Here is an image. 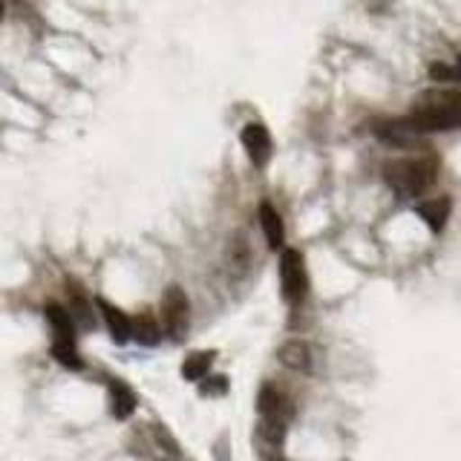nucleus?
<instances>
[{
  "label": "nucleus",
  "mask_w": 461,
  "mask_h": 461,
  "mask_svg": "<svg viewBox=\"0 0 461 461\" xmlns=\"http://www.w3.org/2000/svg\"><path fill=\"white\" fill-rule=\"evenodd\" d=\"M407 119L421 133H444L461 127V90H429L415 101Z\"/></svg>",
  "instance_id": "1"
},
{
  "label": "nucleus",
  "mask_w": 461,
  "mask_h": 461,
  "mask_svg": "<svg viewBox=\"0 0 461 461\" xmlns=\"http://www.w3.org/2000/svg\"><path fill=\"white\" fill-rule=\"evenodd\" d=\"M438 176V158L418 156V158H398V162L384 165V182L393 187L398 196H421Z\"/></svg>",
  "instance_id": "2"
},
{
  "label": "nucleus",
  "mask_w": 461,
  "mask_h": 461,
  "mask_svg": "<svg viewBox=\"0 0 461 461\" xmlns=\"http://www.w3.org/2000/svg\"><path fill=\"white\" fill-rule=\"evenodd\" d=\"M280 288L288 303H300L309 292V271L300 251L285 249L280 257Z\"/></svg>",
  "instance_id": "3"
},
{
  "label": "nucleus",
  "mask_w": 461,
  "mask_h": 461,
  "mask_svg": "<svg viewBox=\"0 0 461 461\" xmlns=\"http://www.w3.org/2000/svg\"><path fill=\"white\" fill-rule=\"evenodd\" d=\"M187 317H191V309H187V294L179 285H170L165 297H162V326L165 335L179 340L187 331Z\"/></svg>",
  "instance_id": "4"
},
{
  "label": "nucleus",
  "mask_w": 461,
  "mask_h": 461,
  "mask_svg": "<svg viewBox=\"0 0 461 461\" xmlns=\"http://www.w3.org/2000/svg\"><path fill=\"white\" fill-rule=\"evenodd\" d=\"M257 410H259V421L280 424V427H288V421H292V412H294L292 401H288L283 389L274 386V384H266L263 389H259Z\"/></svg>",
  "instance_id": "5"
},
{
  "label": "nucleus",
  "mask_w": 461,
  "mask_h": 461,
  "mask_svg": "<svg viewBox=\"0 0 461 461\" xmlns=\"http://www.w3.org/2000/svg\"><path fill=\"white\" fill-rule=\"evenodd\" d=\"M242 148L257 167H266L271 158V133L263 124H249L242 130Z\"/></svg>",
  "instance_id": "6"
},
{
  "label": "nucleus",
  "mask_w": 461,
  "mask_h": 461,
  "mask_svg": "<svg viewBox=\"0 0 461 461\" xmlns=\"http://www.w3.org/2000/svg\"><path fill=\"white\" fill-rule=\"evenodd\" d=\"M375 133H378L381 141L398 144V148H410V144L418 141L415 136H424L410 119H403V122H381V124H375Z\"/></svg>",
  "instance_id": "7"
},
{
  "label": "nucleus",
  "mask_w": 461,
  "mask_h": 461,
  "mask_svg": "<svg viewBox=\"0 0 461 461\" xmlns=\"http://www.w3.org/2000/svg\"><path fill=\"white\" fill-rule=\"evenodd\" d=\"M98 309H101V314H104V323H107L115 343H127L130 338H133V317H127L122 309L110 306L104 297H98Z\"/></svg>",
  "instance_id": "8"
},
{
  "label": "nucleus",
  "mask_w": 461,
  "mask_h": 461,
  "mask_svg": "<svg viewBox=\"0 0 461 461\" xmlns=\"http://www.w3.org/2000/svg\"><path fill=\"white\" fill-rule=\"evenodd\" d=\"M450 205H453V202L447 196H441V199H432V202H421V205L415 208V213L429 225L432 234H441L447 220H450V211H453Z\"/></svg>",
  "instance_id": "9"
},
{
  "label": "nucleus",
  "mask_w": 461,
  "mask_h": 461,
  "mask_svg": "<svg viewBox=\"0 0 461 461\" xmlns=\"http://www.w3.org/2000/svg\"><path fill=\"white\" fill-rule=\"evenodd\" d=\"M259 225H263V234L268 240V245L274 251L283 249V240H285V230H283V216L277 213V208L271 202H263L259 205Z\"/></svg>",
  "instance_id": "10"
},
{
  "label": "nucleus",
  "mask_w": 461,
  "mask_h": 461,
  "mask_svg": "<svg viewBox=\"0 0 461 461\" xmlns=\"http://www.w3.org/2000/svg\"><path fill=\"white\" fill-rule=\"evenodd\" d=\"M280 360H283V366L288 369H294V372H312V349H309V343H303V340H288L283 349H280Z\"/></svg>",
  "instance_id": "11"
},
{
  "label": "nucleus",
  "mask_w": 461,
  "mask_h": 461,
  "mask_svg": "<svg viewBox=\"0 0 461 461\" xmlns=\"http://www.w3.org/2000/svg\"><path fill=\"white\" fill-rule=\"evenodd\" d=\"M47 323L52 329V343H76V331H72V314L61 306H47Z\"/></svg>",
  "instance_id": "12"
},
{
  "label": "nucleus",
  "mask_w": 461,
  "mask_h": 461,
  "mask_svg": "<svg viewBox=\"0 0 461 461\" xmlns=\"http://www.w3.org/2000/svg\"><path fill=\"white\" fill-rule=\"evenodd\" d=\"M136 395H133V389H130L127 384L122 381H113L110 384V407H113V415L119 418V421H124V418L133 415L136 410Z\"/></svg>",
  "instance_id": "13"
},
{
  "label": "nucleus",
  "mask_w": 461,
  "mask_h": 461,
  "mask_svg": "<svg viewBox=\"0 0 461 461\" xmlns=\"http://www.w3.org/2000/svg\"><path fill=\"white\" fill-rule=\"evenodd\" d=\"M162 331H165V326L158 323L153 314H139V317H133V338L139 343L153 346V343H158V338H162Z\"/></svg>",
  "instance_id": "14"
},
{
  "label": "nucleus",
  "mask_w": 461,
  "mask_h": 461,
  "mask_svg": "<svg viewBox=\"0 0 461 461\" xmlns=\"http://www.w3.org/2000/svg\"><path fill=\"white\" fill-rule=\"evenodd\" d=\"M213 352H194L191 357H185L182 364V378L185 381H202L205 375H211L213 366Z\"/></svg>",
  "instance_id": "15"
},
{
  "label": "nucleus",
  "mask_w": 461,
  "mask_h": 461,
  "mask_svg": "<svg viewBox=\"0 0 461 461\" xmlns=\"http://www.w3.org/2000/svg\"><path fill=\"white\" fill-rule=\"evenodd\" d=\"M228 386V381L225 378H211L205 386H202V393L205 395H222V389Z\"/></svg>",
  "instance_id": "16"
},
{
  "label": "nucleus",
  "mask_w": 461,
  "mask_h": 461,
  "mask_svg": "<svg viewBox=\"0 0 461 461\" xmlns=\"http://www.w3.org/2000/svg\"><path fill=\"white\" fill-rule=\"evenodd\" d=\"M456 81H461V58L456 61Z\"/></svg>",
  "instance_id": "17"
}]
</instances>
